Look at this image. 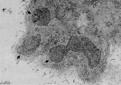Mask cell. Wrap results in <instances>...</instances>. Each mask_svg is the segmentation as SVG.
Segmentation results:
<instances>
[{"mask_svg": "<svg viewBox=\"0 0 121 85\" xmlns=\"http://www.w3.org/2000/svg\"><path fill=\"white\" fill-rule=\"evenodd\" d=\"M41 40V37L39 34L29 37L18 48V53L24 55H31L39 47Z\"/></svg>", "mask_w": 121, "mask_h": 85, "instance_id": "7a4b0ae2", "label": "cell"}, {"mask_svg": "<svg viewBox=\"0 0 121 85\" xmlns=\"http://www.w3.org/2000/svg\"><path fill=\"white\" fill-rule=\"evenodd\" d=\"M70 50L83 53L91 69L97 67L99 63L101 51L89 38L83 36H72L66 46L60 45L52 48L49 52L50 60L53 62H60Z\"/></svg>", "mask_w": 121, "mask_h": 85, "instance_id": "6da1fadb", "label": "cell"}, {"mask_svg": "<svg viewBox=\"0 0 121 85\" xmlns=\"http://www.w3.org/2000/svg\"><path fill=\"white\" fill-rule=\"evenodd\" d=\"M33 22L38 26H48L51 19L50 11L47 8L37 9L34 12L32 16Z\"/></svg>", "mask_w": 121, "mask_h": 85, "instance_id": "3957f363", "label": "cell"}]
</instances>
